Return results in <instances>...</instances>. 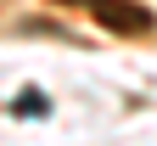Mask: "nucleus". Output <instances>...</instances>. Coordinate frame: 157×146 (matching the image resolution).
Listing matches in <instances>:
<instances>
[{
  "mask_svg": "<svg viewBox=\"0 0 157 146\" xmlns=\"http://www.w3.org/2000/svg\"><path fill=\"white\" fill-rule=\"evenodd\" d=\"M84 6H90L95 17H101L107 28H118V34H129V28L140 34V28H151V17H146L140 6H124V0H84Z\"/></svg>",
  "mask_w": 157,
  "mask_h": 146,
  "instance_id": "1",
  "label": "nucleus"
}]
</instances>
